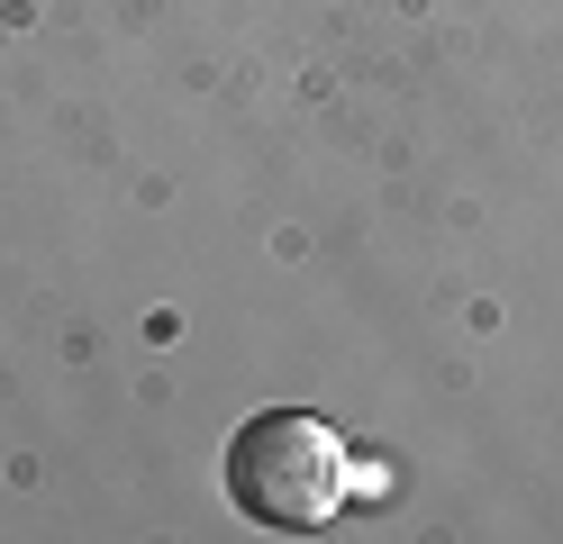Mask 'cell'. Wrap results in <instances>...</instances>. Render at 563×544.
Returning a JSON list of instances; mask_svg holds the SVG:
<instances>
[{
    "label": "cell",
    "instance_id": "cell-1",
    "mask_svg": "<svg viewBox=\"0 0 563 544\" xmlns=\"http://www.w3.org/2000/svg\"><path fill=\"white\" fill-rule=\"evenodd\" d=\"M228 499L273 535H319L355 499V445L309 409H264L228 435Z\"/></svg>",
    "mask_w": 563,
    "mask_h": 544
}]
</instances>
